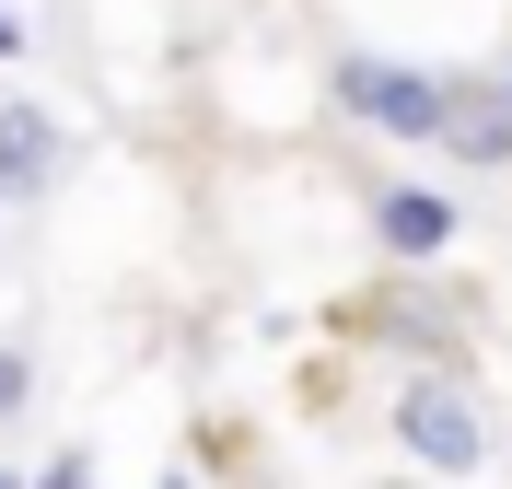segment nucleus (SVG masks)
I'll return each mask as SVG.
<instances>
[{
    "label": "nucleus",
    "instance_id": "obj_1",
    "mask_svg": "<svg viewBox=\"0 0 512 489\" xmlns=\"http://www.w3.org/2000/svg\"><path fill=\"white\" fill-rule=\"evenodd\" d=\"M326 94L361 140H396V152H431L443 140V59H396V47H338L326 59Z\"/></svg>",
    "mask_w": 512,
    "mask_h": 489
},
{
    "label": "nucleus",
    "instance_id": "obj_2",
    "mask_svg": "<svg viewBox=\"0 0 512 489\" xmlns=\"http://www.w3.org/2000/svg\"><path fill=\"white\" fill-rule=\"evenodd\" d=\"M384 431H396V455L431 466V478H478L489 443H501L489 408H478V385H466V361H408V385H396Z\"/></svg>",
    "mask_w": 512,
    "mask_h": 489
},
{
    "label": "nucleus",
    "instance_id": "obj_3",
    "mask_svg": "<svg viewBox=\"0 0 512 489\" xmlns=\"http://www.w3.org/2000/svg\"><path fill=\"white\" fill-rule=\"evenodd\" d=\"M431 152L466 163V175H512V105L478 59H443V140Z\"/></svg>",
    "mask_w": 512,
    "mask_h": 489
},
{
    "label": "nucleus",
    "instance_id": "obj_4",
    "mask_svg": "<svg viewBox=\"0 0 512 489\" xmlns=\"http://www.w3.org/2000/svg\"><path fill=\"white\" fill-rule=\"evenodd\" d=\"M361 222H373V245H384L396 268H443V257H454V233H466V222H454V198H443V187H419V175H384V187L361 198Z\"/></svg>",
    "mask_w": 512,
    "mask_h": 489
},
{
    "label": "nucleus",
    "instance_id": "obj_5",
    "mask_svg": "<svg viewBox=\"0 0 512 489\" xmlns=\"http://www.w3.org/2000/svg\"><path fill=\"white\" fill-rule=\"evenodd\" d=\"M59 163H70V140L47 105H0V210H35L59 187Z\"/></svg>",
    "mask_w": 512,
    "mask_h": 489
},
{
    "label": "nucleus",
    "instance_id": "obj_6",
    "mask_svg": "<svg viewBox=\"0 0 512 489\" xmlns=\"http://www.w3.org/2000/svg\"><path fill=\"white\" fill-rule=\"evenodd\" d=\"M361 338H384V350H408V361H466V326H454L443 292H419V268H408V292H384L373 326Z\"/></svg>",
    "mask_w": 512,
    "mask_h": 489
},
{
    "label": "nucleus",
    "instance_id": "obj_7",
    "mask_svg": "<svg viewBox=\"0 0 512 489\" xmlns=\"http://www.w3.org/2000/svg\"><path fill=\"white\" fill-rule=\"evenodd\" d=\"M24 408H35V361L0 338V420H24Z\"/></svg>",
    "mask_w": 512,
    "mask_h": 489
},
{
    "label": "nucleus",
    "instance_id": "obj_8",
    "mask_svg": "<svg viewBox=\"0 0 512 489\" xmlns=\"http://www.w3.org/2000/svg\"><path fill=\"white\" fill-rule=\"evenodd\" d=\"M24 489H94V455H82V443H59V455L35 466V478H24Z\"/></svg>",
    "mask_w": 512,
    "mask_h": 489
},
{
    "label": "nucleus",
    "instance_id": "obj_9",
    "mask_svg": "<svg viewBox=\"0 0 512 489\" xmlns=\"http://www.w3.org/2000/svg\"><path fill=\"white\" fill-rule=\"evenodd\" d=\"M35 35H24V12H12V0H0V59H24Z\"/></svg>",
    "mask_w": 512,
    "mask_h": 489
},
{
    "label": "nucleus",
    "instance_id": "obj_10",
    "mask_svg": "<svg viewBox=\"0 0 512 489\" xmlns=\"http://www.w3.org/2000/svg\"><path fill=\"white\" fill-rule=\"evenodd\" d=\"M489 82H501V105H512V35H501V59H489Z\"/></svg>",
    "mask_w": 512,
    "mask_h": 489
},
{
    "label": "nucleus",
    "instance_id": "obj_11",
    "mask_svg": "<svg viewBox=\"0 0 512 489\" xmlns=\"http://www.w3.org/2000/svg\"><path fill=\"white\" fill-rule=\"evenodd\" d=\"M163 489H198V478H175V466H163Z\"/></svg>",
    "mask_w": 512,
    "mask_h": 489
},
{
    "label": "nucleus",
    "instance_id": "obj_12",
    "mask_svg": "<svg viewBox=\"0 0 512 489\" xmlns=\"http://www.w3.org/2000/svg\"><path fill=\"white\" fill-rule=\"evenodd\" d=\"M0 489H24V478H12V466H0Z\"/></svg>",
    "mask_w": 512,
    "mask_h": 489
}]
</instances>
